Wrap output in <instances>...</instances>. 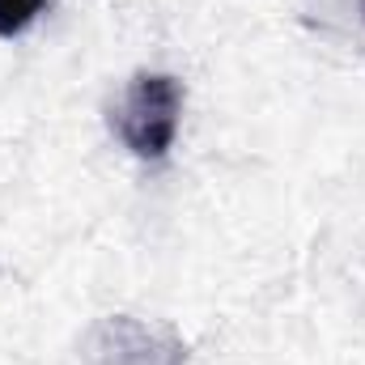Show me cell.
I'll return each instance as SVG.
<instances>
[{
    "mask_svg": "<svg viewBox=\"0 0 365 365\" xmlns=\"http://www.w3.org/2000/svg\"><path fill=\"white\" fill-rule=\"evenodd\" d=\"M182 86L170 73H136L115 102V132L140 162H162L175 149Z\"/></svg>",
    "mask_w": 365,
    "mask_h": 365,
    "instance_id": "obj_1",
    "label": "cell"
},
{
    "mask_svg": "<svg viewBox=\"0 0 365 365\" xmlns=\"http://www.w3.org/2000/svg\"><path fill=\"white\" fill-rule=\"evenodd\" d=\"M90 365H182L187 344L170 327L140 323L132 314H106L86 331Z\"/></svg>",
    "mask_w": 365,
    "mask_h": 365,
    "instance_id": "obj_2",
    "label": "cell"
},
{
    "mask_svg": "<svg viewBox=\"0 0 365 365\" xmlns=\"http://www.w3.org/2000/svg\"><path fill=\"white\" fill-rule=\"evenodd\" d=\"M47 0H0V38H17L38 13H43Z\"/></svg>",
    "mask_w": 365,
    "mask_h": 365,
    "instance_id": "obj_3",
    "label": "cell"
}]
</instances>
